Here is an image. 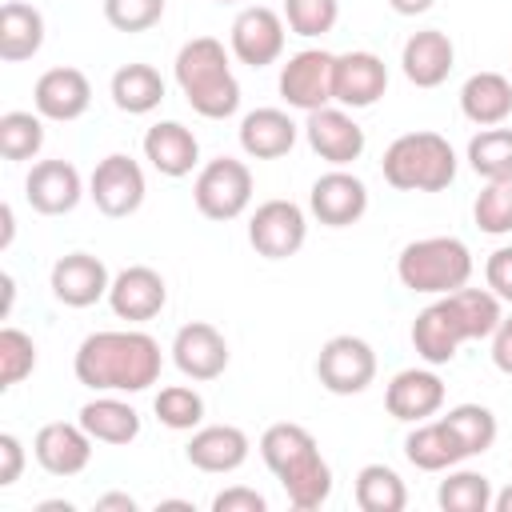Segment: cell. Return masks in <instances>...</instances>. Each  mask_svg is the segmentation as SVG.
I'll list each match as a JSON object with an SVG mask.
<instances>
[{
    "instance_id": "obj_1",
    "label": "cell",
    "mask_w": 512,
    "mask_h": 512,
    "mask_svg": "<svg viewBox=\"0 0 512 512\" xmlns=\"http://www.w3.org/2000/svg\"><path fill=\"white\" fill-rule=\"evenodd\" d=\"M164 356L148 332H92L80 340L72 372L92 392H144L160 380Z\"/></svg>"
},
{
    "instance_id": "obj_2",
    "label": "cell",
    "mask_w": 512,
    "mask_h": 512,
    "mask_svg": "<svg viewBox=\"0 0 512 512\" xmlns=\"http://www.w3.org/2000/svg\"><path fill=\"white\" fill-rule=\"evenodd\" d=\"M260 456L272 468V476L280 480V488L296 512H312L332 496V468L320 456V444L304 424L280 420V424L264 428Z\"/></svg>"
},
{
    "instance_id": "obj_3",
    "label": "cell",
    "mask_w": 512,
    "mask_h": 512,
    "mask_svg": "<svg viewBox=\"0 0 512 512\" xmlns=\"http://www.w3.org/2000/svg\"><path fill=\"white\" fill-rule=\"evenodd\" d=\"M176 84L196 116L228 120L240 108V80L228 64V52L216 36H196L176 52Z\"/></svg>"
},
{
    "instance_id": "obj_4",
    "label": "cell",
    "mask_w": 512,
    "mask_h": 512,
    "mask_svg": "<svg viewBox=\"0 0 512 512\" xmlns=\"http://www.w3.org/2000/svg\"><path fill=\"white\" fill-rule=\"evenodd\" d=\"M380 172L396 192H444L456 180V152L440 132H404L384 148Z\"/></svg>"
},
{
    "instance_id": "obj_5",
    "label": "cell",
    "mask_w": 512,
    "mask_h": 512,
    "mask_svg": "<svg viewBox=\"0 0 512 512\" xmlns=\"http://www.w3.org/2000/svg\"><path fill=\"white\" fill-rule=\"evenodd\" d=\"M396 276L408 292L420 296H448L468 284L472 276V252L456 236H424L400 248Z\"/></svg>"
},
{
    "instance_id": "obj_6",
    "label": "cell",
    "mask_w": 512,
    "mask_h": 512,
    "mask_svg": "<svg viewBox=\"0 0 512 512\" xmlns=\"http://www.w3.org/2000/svg\"><path fill=\"white\" fill-rule=\"evenodd\" d=\"M196 212L208 220H236L252 204V172L236 156H216L196 172L192 184Z\"/></svg>"
},
{
    "instance_id": "obj_7",
    "label": "cell",
    "mask_w": 512,
    "mask_h": 512,
    "mask_svg": "<svg viewBox=\"0 0 512 512\" xmlns=\"http://www.w3.org/2000/svg\"><path fill=\"white\" fill-rule=\"evenodd\" d=\"M308 240V216L292 200H264L248 220V244L264 260H288Z\"/></svg>"
},
{
    "instance_id": "obj_8",
    "label": "cell",
    "mask_w": 512,
    "mask_h": 512,
    "mask_svg": "<svg viewBox=\"0 0 512 512\" xmlns=\"http://www.w3.org/2000/svg\"><path fill=\"white\" fill-rule=\"evenodd\" d=\"M316 380L332 396H356L376 380V352L360 336H332L316 356Z\"/></svg>"
},
{
    "instance_id": "obj_9",
    "label": "cell",
    "mask_w": 512,
    "mask_h": 512,
    "mask_svg": "<svg viewBox=\"0 0 512 512\" xmlns=\"http://www.w3.org/2000/svg\"><path fill=\"white\" fill-rule=\"evenodd\" d=\"M144 192H148L144 168H140L132 156H124V152H112V156H104V160L92 168L88 196H92V204H96L104 216H112V220L132 216V212L144 204Z\"/></svg>"
},
{
    "instance_id": "obj_10",
    "label": "cell",
    "mask_w": 512,
    "mask_h": 512,
    "mask_svg": "<svg viewBox=\"0 0 512 512\" xmlns=\"http://www.w3.org/2000/svg\"><path fill=\"white\" fill-rule=\"evenodd\" d=\"M332 68L336 56L324 48H300L296 56H288V64L280 68V96L288 100V108L316 112L332 104Z\"/></svg>"
},
{
    "instance_id": "obj_11",
    "label": "cell",
    "mask_w": 512,
    "mask_h": 512,
    "mask_svg": "<svg viewBox=\"0 0 512 512\" xmlns=\"http://www.w3.org/2000/svg\"><path fill=\"white\" fill-rule=\"evenodd\" d=\"M464 340H472V336H468L464 316H460V308H456L452 296L432 300V304L420 308L416 320H412V348H416V356H420L424 364H432V368H436V364H448Z\"/></svg>"
},
{
    "instance_id": "obj_12",
    "label": "cell",
    "mask_w": 512,
    "mask_h": 512,
    "mask_svg": "<svg viewBox=\"0 0 512 512\" xmlns=\"http://www.w3.org/2000/svg\"><path fill=\"white\" fill-rule=\"evenodd\" d=\"M228 44H232V56L248 68H268L280 60L284 52V16L264 8V4H252L244 8L236 20H232V32H228Z\"/></svg>"
},
{
    "instance_id": "obj_13",
    "label": "cell",
    "mask_w": 512,
    "mask_h": 512,
    "mask_svg": "<svg viewBox=\"0 0 512 512\" xmlns=\"http://www.w3.org/2000/svg\"><path fill=\"white\" fill-rule=\"evenodd\" d=\"M388 92V68L376 52H344L332 68V100L340 108H372Z\"/></svg>"
},
{
    "instance_id": "obj_14",
    "label": "cell",
    "mask_w": 512,
    "mask_h": 512,
    "mask_svg": "<svg viewBox=\"0 0 512 512\" xmlns=\"http://www.w3.org/2000/svg\"><path fill=\"white\" fill-rule=\"evenodd\" d=\"M48 284H52V296L64 308H92L96 300L108 296L112 276H108V268H104L100 256H92V252H68V256H60L52 264Z\"/></svg>"
},
{
    "instance_id": "obj_15",
    "label": "cell",
    "mask_w": 512,
    "mask_h": 512,
    "mask_svg": "<svg viewBox=\"0 0 512 512\" xmlns=\"http://www.w3.org/2000/svg\"><path fill=\"white\" fill-rule=\"evenodd\" d=\"M304 136H308L312 152H316L320 160H328L332 168H344V164H352V160L364 156V128H360L344 108L324 104V108L308 112Z\"/></svg>"
},
{
    "instance_id": "obj_16",
    "label": "cell",
    "mask_w": 512,
    "mask_h": 512,
    "mask_svg": "<svg viewBox=\"0 0 512 512\" xmlns=\"http://www.w3.org/2000/svg\"><path fill=\"white\" fill-rule=\"evenodd\" d=\"M308 208H312V216H316L320 224H328V228H348V224H356V220L368 212V188H364L360 176H352V172H344V168H332V172H324V176L312 184Z\"/></svg>"
},
{
    "instance_id": "obj_17",
    "label": "cell",
    "mask_w": 512,
    "mask_h": 512,
    "mask_svg": "<svg viewBox=\"0 0 512 512\" xmlns=\"http://www.w3.org/2000/svg\"><path fill=\"white\" fill-rule=\"evenodd\" d=\"M172 364L188 380H216L228 368V340L208 320H192L172 336Z\"/></svg>"
},
{
    "instance_id": "obj_18",
    "label": "cell",
    "mask_w": 512,
    "mask_h": 512,
    "mask_svg": "<svg viewBox=\"0 0 512 512\" xmlns=\"http://www.w3.org/2000/svg\"><path fill=\"white\" fill-rule=\"evenodd\" d=\"M32 456L48 476H80L92 460V436L84 432V424H68V420H52L36 432L32 440Z\"/></svg>"
},
{
    "instance_id": "obj_19",
    "label": "cell",
    "mask_w": 512,
    "mask_h": 512,
    "mask_svg": "<svg viewBox=\"0 0 512 512\" xmlns=\"http://www.w3.org/2000/svg\"><path fill=\"white\" fill-rule=\"evenodd\" d=\"M440 404H444V380L432 368H404L384 388L388 416L392 420H404V424H420V420L436 416Z\"/></svg>"
},
{
    "instance_id": "obj_20",
    "label": "cell",
    "mask_w": 512,
    "mask_h": 512,
    "mask_svg": "<svg viewBox=\"0 0 512 512\" xmlns=\"http://www.w3.org/2000/svg\"><path fill=\"white\" fill-rule=\"evenodd\" d=\"M80 196H84V180L68 160H40L24 180V200L40 216H64L80 204Z\"/></svg>"
},
{
    "instance_id": "obj_21",
    "label": "cell",
    "mask_w": 512,
    "mask_h": 512,
    "mask_svg": "<svg viewBox=\"0 0 512 512\" xmlns=\"http://www.w3.org/2000/svg\"><path fill=\"white\" fill-rule=\"evenodd\" d=\"M108 304L120 320H152L160 316V308L168 304V284L156 268L148 264H132L124 272L112 276V288H108Z\"/></svg>"
},
{
    "instance_id": "obj_22",
    "label": "cell",
    "mask_w": 512,
    "mask_h": 512,
    "mask_svg": "<svg viewBox=\"0 0 512 512\" xmlns=\"http://www.w3.org/2000/svg\"><path fill=\"white\" fill-rule=\"evenodd\" d=\"M32 104L44 120H56V124H68V120H80L92 104V84L80 68H48L36 88H32Z\"/></svg>"
},
{
    "instance_id": "obj_23",
    "label": "cell",
    "mask_w": 512,
    "mask_h": 512,
    "mask_svg": "<svg viewBox=\"0 0 512 512\" xmlns=\"http://www.w3.org/2000/svg\"><path fill=\"white\" fill-rule=\"evenodd\" d=\"M248 432L236 428V424H204L192 432V440L184 444V456L192 468L200 472H212V476H224V472H236L244 460H248Z\"/></svg>"
},
{
    "instance_id": "obj_24",
    "label": "cell",
    "mask_w": 512,
    "mask_h": 512,
    "mask_svg": "<svg viewBox=\"0 0 512 512\" xmlns=\"http://www.w3.org/2000/svg\"><path fill=\"white\" fill-rule=\"evenodd\" d=\"M400 64H404V76L408 84L416 88H440L456 64V48L448 40V32L440 28H424V32H412L404 40V52H400Z\"/></svg>"
},
{
    "instance_id": "obj_25",
    "label": "cell",
    "mask_w": 512,
    "mask_h": 512,
    "mask_svg": "<svg viewBox=\"0 0 512 512\" xmlns=\"http://www.w3.org/2000/svg\"><path fill=\"white\" fill-rule=\"evenodd\" d=\"M144 160L160 176L180 180L200 164V144H196L192 128H184L180 120H160L144 132Z\"/></svg>"
},
{
    "instance_id": "obj_26",
    "label": "cell",
    "mask_w": 512,
    "mask_h": 512,
    "mask_svg": "<svg viewBox=\"0 0 512 512\" xmlns=\"http://www.w3.org/2000/svg\"><path fill=\"white\" fill-rule=\"evenodd\" d=\"M296 144V124L280 108H252L240 120V148L252 160H280Z\"/></svg>"
},
{
    "instance_id": "obj_27",
    "label": "cell",
    "mask_w": 512,
    "mask_h": 512,
    "mask_svg": "<svg viewBox=\"0 0 512 512\" xmlns=\"http://www.w3.org/2000/svg\"><path fill=\"white\" fill-rule=\"evenodd\" d=\"M460 112L480 128L504 124L512 116V80L504 72H472L460 88Z\"/></svg>"
},
{
    "instance_id": "obj_28",
    "label": "cell",
    "mask_w": 512,
    "mask_h": 512,
    "mask_svg": "<svg viewBox=\"0 0 512 512\" xmlns=\"http://www.w3.org/2000/svg\"><path fill=\"white\" fill-rule=\"evenodd\" d=\"M44 44V16L40 8L24 4V0H8L0 8V60L4 64H20L32 60Z\"/></svg>"
},
{
    "instance_id": "obj_29",
    "label": "cell",
    "mask_w": 512,
    "mask_h": 512,
    "mask_svg": "<svg viewBox=\"0 0 512 512\" xmlns=\"http://www.w3.org/2000/svg\"><path fill=\"white\" fill-rule=\"evenodd\" d=\"M84 424V432L100 444H132L140 436V412L128 404V400H116V396H96L80 408L76 416Z\"/></svg>"
},
{
    "instance_id": "obj_30",
    "label": "cell",
    "mask_w": 512,
    "mask_h": 512,
    "mask_svg": "<svg viewBox=\"0 0 512 512\" xmlns=\"http://www.w3.org/2000/svg\"><path fill=\"white\" fill-rule=\"evenodd\" d=\"M404 456L420 472H448L464 460V452H460V444H456V436L448 432L444 420H432V424L420 420L404 440Z\"/></svg>"
},
{
    "instance_id": "obj_31",
    "label": "cell",
    "mask_w": 512,
    "mask_h": 512,
    "mask_svg": "<svg viewBox=\"0 0 512 512\" xmlns=\"http://www.w3.org/2000/svg\"><path fill=\"white\" fill-rule=\"evenodd\" d=\"M164 100V80L152 64H124L112 72V104L128 116H148Z\"/></svg>"
},
{
    "instance_id": "obj_32",
    "label": "cell",
    "mask_w": 512,
    "mask_h": 512,
    "mask_svg": "<svg viewBox=\"0 0 512 512\" xmlns=\"http://www.w3.org/2000/svg\"><path fill=\"white\" fill-rule=\"evenodd\" d=\"M352 492H356L360 512H404V504H408V488H404L400 472L388 464H364L356 472Z\"/></svg>"
},
{
    "instance_id": "obj_33",
    "label": "cell",
    "mask_w": 512,
    "mask_h": 512,
    "mask_svg": "<svg viewBox=\"0 0 512 512\" xmlns=\"http://www.w3.org/2000/svg\"><path fill=\"white\" fill-rule=\"evenodd\" d=\"M440 420H444L448 432L456 436L464 460H468V456H480V452H488V448L496 444V416H492V408H484V404H456V408H448Z\"/></svg>"
},
{
    "instance_id": "obj_34",
    "label": "cell",
    "mask_w": 512,
    "mask_h": 512,
    "mask_svg": "<svg viewBox=\"0 0 512 512\" xmlns=\"http://www.w3.org/2000/svg\"><path fill=\"white\" fill-rule=\"evenodd\" d=\"M436 504L444 512H488L492 508V480L484 472H472V468L448 472V480H440V488H436Z\"/></svg>"
},
{
    "instance_id": "obj_35",
    "label": "cell",
    "mask_w": 512,
    "mask_h": 512,
    "mask_svg": "<svg viewBox=\"0 0 512 512\" xmlns=\"http://www.w3.org/2000/svg\"><path fill=\"white\" fill-rule=\"evenodd\" d=\"M468 164L484 180H504L512 176V128H484L468 140Z\"/></svg>"
},
{
    "instance_id": "obj_36",
    "label": "cell",
    "mask_w": 512,
    "mask_h": 512,
    "mask_svg": "<svg viewBox=\"0 0 512 512\" xmlns=\"http://www.w3.org/2000/svg\"><path fill=\"white\" fill-rule=\"evenodd\" d=\"M44 148V116L40 112H4L0 116V156L12 164L32 160Z\"/></svg>"
},
{
    "instance_id": "obj_37",
    "label": "cell",
    "mask_w": 512,
    "mask_h": 512,
    "mask_svg": "<svg viewBox=\"0 0 512 512\" xmlns=\"http://www.w3.org/2000/svg\"><path fill=\"white\" fill-rule=\"evenodd\" d=\"M152 412H156V420H160L164 428H172V432H192V428H200V420H204V396H200L196 388H188V384H168V388L156 392Z\"/></svg>"
},
{
    "instance_id": "obj_38",
    "label": "cell",
    "mask_w": 512,
    "mask_h": 512,
    "mask_svg": "<svg viewBox=\"0 0 512 512\" xmlns=\"http://www.w3.org/2000/svg\"><path fill=\"white\" fill-rule=\"evenodd\" d=\"M476 228L488 236H508L512 232V176L504 180H488L472 204Z\"/></svg>"
},
{
    "instance_id": "obj_39",
    "label": "cell",
    "mask_w": 512,
    "mask_h": 512,
    "mask_svg": "<svg viewBox=\"0 0 512 512\" xmlns=\"http://www.w3.org/2000/svg\"><path fill=\"white\" fill-rule=\"evenodd\" d=\"M36 368V344L20 328H0V388H16Z\"/></svg>"
},
{
    "instance_id": "obj_40",
    "label": "cell",
    "mask_w": 512,
    "mask_h": 512,
    "mask_svg": "<svg viewBox=\"0 0 512 512\" xmlns=\"http://www.w3.org/2000/svg\"><path fill=\"white\" fill-rule=\"evenodd\" d=\"M336 20H340V0H284V24L304 40L332 32Z\"/></svg>"
},
{
    "instance_id": "obj_41",
    "label": "cell",
    "mask_w": 512,
    "mask_h": 512,
    "mask_svg": "<svg viewBox=\"0 0 512 512\" xmlns=\"http://www.w3.org/2000/svg\"><path fill=\"white\" fill-rule=\"evenodd\" d=\"M164 16V0H104V20L116 32H148Z\"/></svg>"
},
{
    "instance_id": "obj_42",
    "label": "cell",
    "mask_w": 512,
    "mask_h": 512,
    "mask_svg": "<svg viewBox=\"0 0 512 512\" xmlns=\"http://www.w3.org/2000/svg\"><path fill=\"white\" fill-rule=\"evenodd\" d=\"M212 512H268V500L256 488L232 484V488H224V492L212 496Z\"/></svg>"
},
{
    "instance_id": "obj_43",
    "label": "cell",
    "mask_w": 512,
    "mask_h": 512,
    "mask_svg": "<svg viewBox=\"0 0 512 512\" xmlns=\"http://www.w3.org/2000/svg\"><path fill=\"white\" fill-rule=\"evenodd\" d=\"M484 280H488V288H492L500 300L512 304V244H508V248H496V252L488 256Z\"/></svg>"
},
{
    "instance_id": "obj_44",
    "label": "cell",
    "mask_w": 512,
    "mask_h": 512,
    "mask_svg": "<svg viewBox=\"0 0 512 512\" xmlns=\"http://www.w3.org/2000/svg\"><path fill=\"white\" fill-rule=\"evenodd\" d=\"M24 472V444L12 432H0V488H12Z\"/></svg>"
},
{
    "instance_id": "obj_45",
    "label": "cell",
    "mask_w": 512,
    "mask_h": 512,
    "mask_svg": "<svg viewBox=\"0 0 512 512\" xmlns=\"http://www.w3.org/2000/svg\"><path fill=\"white\" fill-rule=\"evenodd\" d=\"M492 364L504 376H512V316H504L496 324V332H492Z\"/></svg>"
},
{
    "instance_id": "obj_46",
    "label": "cell",
    "mask_w": 512,
    "mask_h": 512,
    "mask_svg": "<svg viewBox=\"0 0 512 512\" xmlns=\"http://www.w3.org/2000/svg\"><path fill=\"white\" fill-rule=\"evenodd\" d=\"M96 508H100V512H112V508H120V512H136V500H132L128 492H108V496L96 500Z\"/></svg>"
},
{
    "instance_id": "obj_47",
    "label": "cell",
    "mask_w": 512,
    "mask_h": 512,
    "mask_svg": "<svg viewBox=\"0 0 512 512\" xmlns=\"http://www.w3.org/2000/svg\"><path fill=\"white\" fill-rule=\"evenodd\" d=\"M388 4H392L396 16H420V12L432 8V0H388Z\"/></svg>"
},
{
    "instance_id": "obj_48",
    "label": "cell",
    "mask_w": 512,
    "mask_h": 512,
    "mask_svg": "<svg viewBox=\"0 0 512 512\" xmlns=\"http://www.w3.org/2000/svg\"><path fill=\"white\" fill-rule=\"evenodd\" d=\"M0 220H4V236H0V248H8V244H12V232H16V224H12V204H4V208H0Z\"/></svg>"
},
{
    "instance_id": "obj_49",
    "label": "cell",
    "mask_w": 512,
    "mask_h": 512,
    "mask_svg": "<svg viewBox=\"0 0 512 512\" xmlns=\"http://www.w3.org/2000/svg\"><path fill=\"white\" fill-rule=\"evenodd\" d=\"M492 512H512V484L492 492Z\"/></svg>"
},
{
    "instance_id": "obj_50",
    "label": "cell",
    "mask_w": 512,
    "mask_h": 512,
    "mask_svg": "<svg viewBox=\"0 0 512 512\" xmlns=\"http://www.w3.org/2000/svg\"><path fill=\"white\" fill-rule=\"evenodd\" d=\"M0 284H4V316H8V312H12V296H16V284H12V276H8V272L0 276Z\"/></svg>"
},
{
    "instance_id": "obj_51",
    "label": "cell",
    "mask_w": 512,
    "mask_h": 512,
    "mask_svg": "<svg viewBox=\"0 0 512 512\" xmlns=\"http://www.w3.org/2000/svg\"><path fill=\"white\" fill-rule=\"evenodd\" d=\"M36 512H72V504L68 500H44Z\"/></svg>"
},
{
    "instance_id": "obj_52",
    "label": "cell",
    "mask_w": 512,
    "mask_h": 512,
    "mask_svg": "<svg viewBox=\"0 0 512 512\" xmlns=\"http://www.w3.org/2000/svg\"><path fill=\"white\" fill-rule=\"evenodd\" d=\"M220 4H236V0H220Z\"/></svg>"
}]
</instances>
